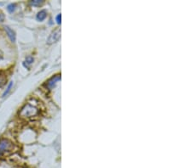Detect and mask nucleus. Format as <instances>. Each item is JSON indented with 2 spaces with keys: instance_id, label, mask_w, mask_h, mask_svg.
Instances as JSON below:
<instances>
[{
  "instance_id": "f257e3e1",
  "label": "nucleus",
  "mask_w": 192,
  "mask_h": 168,
  "mask_svg": "<svg viewBox=\"0 0 192 168\" xmlns=\"http://www.w3.org/2000/svg\"><path fill=\"white\" fill-rule=\"evenodd\" d=\"M38 111H39L35 106L30 104H27L22 107L19 115L23 118H29V117H33L34 115H36L38 114Z\"/></svg>"
},
{
  "instance_id": "f03ea898",
  "label": "nucleus",
  "mask_w": 192,
  "mask_h": 168,
  "mask_svg": "<svg viewBox=\"0 0 192 168\" xmlns=\"http://www.w3.org/2000/svg\"><path fill=\"white\" fill-rule=\"evenodd\" d=\"M13 149V143L8 139H0V158L8 151H10Z\"/></svg>"
},
{
  "instance_id": "7ed1b4c3",
  "label": "nucleus",
  "mask_w": 192,
  "mask_h": 168,
  "mask_svg": "<svg viewBox=\"0 0 192 168\" xmlns=\"http://www.w3.org/2000/svg\"><path fill=\"white\" fill-rule=\"evenodd\" d=\"M61 37V30L60 29H56L53 32H51V35L49 36L47 39V43L48 44H52V43L57 42L59 38Z\"/></svg>"
},
{
  "instance_id": "20e7f679",
  "label": "nucleus",
  "mask_w": 192,
  "mask_h": 168,
  "mask_svg": "<svg viewBox=\"0 0 192 168\" xmlns=\"http://www.w3.org/2000/svg\"><path fill=\"white\" fill-rule=\"evenodd\" d=\"M60 79H61V76H60L59 75L54 76H52L51 78L49 79L47 82H46V83H45V86H46V88H49V89H51V88H52L56 85V82H57Z\"/></svg>"
},
{
  "instance_id": "39448f33",
  "label": "nucleus",
  "mask_w": 192,
  "mask_h": 168,
  "mask_svg": "<svg viewBox=\"0 0 192 168\" xmlns=\"http://www.w3.org/2000/svg\"><path fill=\"white\" fill-rule=\"evenodd\" d=\"M4 30H5V32L7 33L8 37H9V38L10 39L11 42H12V43H15V32L10 26H8V25H5V26H4Z\"/></svg>"
},
{
  "instance_id": "423d86ee",
  "label": "nucleus",
  "mask_w": 192,
  "mask_h": 168,
  "mask_svg": "<svg viewBox=\"0 0 192 168\" xmlns=\"http://www.w3.org/2000/svg\"><path fill=\"white\" fill-rule=\"evenodd\" d=\"M46 16H47V13H46V11L44 10H40L37 14L36 18L39 21H43L46 18Z\"/></svg>"
},
{
  "instance_id": "0eeeda50",
  "label": "nucleus",
  "mask_w": 192,
  "mask_h": 168,
  "mask_svg": "<svg viewBox=\"0 0 192 168\" xmlns=\"http://www.w3.org/2000/svg\"><path fill=\"white\" fill-rule=\"evenodd\" d=\"M33 61H34V59H33V57H32V56H28V57L26 58L25 61L23 62V65L25 66L26 68L29 69V65L33 64Z\"/></svg>"
},
{
  "instance_id": "6e6552de",
  "label": "nucleus",
  "mask_w": 192,
  "mask_h": 168,
  "mask_svg": "<svg viewBox=\"0 0 192 168\" xmlns=\"http://www.w3.org/2000/svg\"><path fill=\"white\" fill-rule=\"evenodd\" d=\"M12 87H13V82H10V83L8 84L7 88H6V90L4 91L3 95H2L3 98H5V97H7L9 95V93H10L11 89H12Z\"/></svg>"
},
{
  "instance_id": "1a4fd4ad",
  "label": "nucleus",
  "mask_w": 192,
  "mask_h": 168,
  "mask_svg": "<svg viewBox=\"0 0 192 168\" xmlns=\"http://www.w3.org/2000/svg\"><path fill=\"white\" fill-rule=\"evenodd\" d=\"M44 4V1L42 0H33V1H31L30 2V4L31 5H33V6H40V5H42Z\"/></svg>"
},
{
  "instance_id": "9d476101",
  "label": "nucleus",
  "mask_w": 192,
  "mask_h": 168,
  "mask_svg": "<svg viewBox=\"0 0 192 168\" xmlns=\"http://www.w3.org/2000/svg\"><path fill=\"white\" fill-rule=\"evenodd\" d=\"M15 7H16L15 4H9V5H8V7H7V10L9 11L10 13H13V12L15 11Z\"/></svg>"
},
{
  "instance_id": "9b49d317",
  "label": "nucleus",
  "mask_w": 192,
  "mask_h": 168,
  "mask_svg": "<svg viewBox=\"0 0 192 168\" xmlns=\"http://www.w3.org/2000/svg\"><path fill=\"white\" fill-rule=\"evenodd\" d=\"M4 21V14L0 12V22H3Z\"/></svg>"
},
{
  "instance_id": "f8f14e48",
  "label": "nucleus",
  "mask_w": 192,
  "mask_h": 168,
  "mask_svg": "<svg viewBox=\"0 0 192 168\" xmlns=\"http://www.w3.org/2000/svg\"><path fill=\"white\" fill-rule=\"evenodd\" d=\"M56 22H57L58 24L61 23V14H59L57 16H56Z\"/></svg>"
},
{
  "instance_id": "ddd939ff",
  "label": "nucleus",
  "mask_w": 192,
  "mask_h": 168,
  "mask_svg": "<svg viewBox=\"0 0 192 168\" xmlns=\"http://www.w3.org/2000/svg\"></svg>"
}]
</instances>
